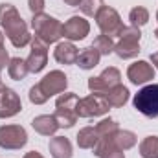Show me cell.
<instances>
[{
    "instance_id": "cell-1",
    "label": "cell",
    "mask_w": 158,
    "mask_h": 158,
    "mask_svg": "<svg viewBox=\"0 0 158 158\" xmlns=\"http://www.w3.org/2000/svg\"><path fill=\"white\" fill-rule=\"evenodd\" d=\"M0 26L4 28V35L15 48H24L31 42L28 24L13 4H0Z\"/></svg>"
},
{
    "instance_id": "cell-2",
    "label": "cell",
    "mask_w": 158,
    "mask_h": 158,
    "mask_svg": "<svg viewBox=\"0 0 158 158\" xmlns=\"http://www.w3.org/2000/svg\"><path fill=\"white\" fill-rule=\"evenodd\" d=\"M31 28L35 31V39H39L40 42H44L46 46L57 42V40L63 37V24L46 15V13H39V15H33L31 19Z\"/></svg>"
},
{
    "instance_id": "cell-3",
    "label": "cell",
    "mask_w": 158,
    "mask_h": 158,
    "mask_svg": "<svg viewBox=\"0 0 158 158\" xmlns=\"http://www.w3.org/2000/svg\"><path fill=\"white\" fill-rule=\"evenodd\" d=\"M79 98L76 94L68 92V94H61L55 101V119L59 123V127H74L76 121H77V112H76V107H77Z\"/></svg>"
},
{
    "instance_id": "cell-4",
    "label": "cell",
    "mask_w": 158,
    "mask_h": 158,
    "mask_svg": "<svg viewBox=\"0 0 158 158\" xmlns=\"http://www.w3.org/2000/svg\"><path fill=\"white\" fill-rule=\"evenodd\" d=\"M140 39H142V31L140 28L129 26L123 28L119 40L114 46V53L118 55L119 59H132L140 53Z\"/></svg>"
},
{
    "instance_id": "cell-5",
    "label": "cell",
    "mask_w": 158,
    "mask_h": 158,
    "mask_svg": "<svg viewBox=\"0 0 158 158\" xmlns=\"http://www.w3.org/2000/svg\"><path fill=\"white\" fill-rule=\"evenodd\" d=\"M132 105L138 112L147 118H158V85H147L132 99Z\"/></svg>"
},
{
    "instance_id": "cell-6",
    "label": "cell",
    "mask_w": 158,
    "mask_h": 158,
    "mask_svg": "<svg viewBox=\"0 0 158 158\" xmlns=\"http://www.w3.org/2000/svg\"><path fill=\"white\" fill-rule=\"evenodd\" d=\"M96 22H98V28L101 30V35H107V37H119L121 31H123V22H121V17L114 7H109V6H103L101 11L96 15Z\"/></svg>"
},
{
    "instance_id": "cell-7",
    "label": "cell",
    "mask_w": 158,
    "mask_h": 158,
    "mask_svg": "<svg viewBox=\"0 0 158 158\" xmlns=\"http://www.w3.org/2000/svg\"><path fill=\"white\" fill-rule=\"evenodd\" d=\"M77 118H96V116H103L109 112V103L105 101V98L101 94H90L86 98H81L76 107Z\"/></svg>"
},
{
    "instance_id": "cell-8",
    "label": "cell",
    "mask_w": 158,
    "mask_h": 158,
    "mask_svg": "<svg viewBox=\"0 0 158 158\" xmlns=\"http://www.w3.org/2000/svg\"><path fill=\"white\" fill-rule=\"evenodd\" d=\"M28 143V134L22 125H2L0 127V147L17 151Z\"/></svg>"
},
{
    "instance_id": "cell-9",
    "label": "cell",
    "mask_w": 158,
    "mask_h": 158,
    "mask_svg": "<svg viewBox=\"0 0 158 158\" xmlns=\"http://www.w3.org/2000/svg\"><path fill=\"white\" fill-rule=\"evenodd\" d=\"M37 86H39L40 92L44 94V98L50 99L52 96L61 94V92L66 90V86H68V77H66L64 72H61V70H52L50 74H46L44 77L40 79V83H37Z\"/></svg>"
},
{
    "instance_id": "cell-10",
    "label": "cell",
    "mask_w": 158,
    "mask_h": 158,
    "mask_svg": "<svg viewBox=\"0 0 158 158\" xmlns=\"http://www.w3.org/2000/svg\"><path fill=\"white\" fill-rule=\"evenodd\" d=\"M119 79H121V74H119L118 68L114 66H109L105 68L98 77H90L88 79V90L92 94H105L107 90H110L112 86L119 85Z\"/></svg>"
},
{
    "instance_id": "cell-11",
    "label": "cell",
    "mask_w": 158,
    "mask_h": 158,
    "mask_svg": "<svg viewBox=\"0 0 158 158\" xmlns=\"http://www.w3.org/2000/svg\"><path fill=\"white\" fill-rule=\"evenodd\" d=\"M20 110H22V103H20L19 94L13 88H7L2 85L0 86V119L13 118Z\"/></svg>"
},
{
    "instance_id": "cell-12",
    "label": "cell",
    "mask_w": 158,
    "mask_h": 158,
    "mask_svg": "<svg viewBox=\"0 0 158 158\" xmlns=\"http://www.w3.org/2000/svg\"><path fill=\"white\" fill-rule=\"evenodd\" d=\"M31 52L26 59L28 70L33 74H39L40 70H44L46 63H48V46L44 42H40L39 39H31Z\"/></svg>"
},
{
    "instance_id": "cell-13",
    "label": "cell",
    "mask_w": 158,
    "mask_h": 158,
    "mask_svg": "<svg viewBox=\"0 0 158 158\" xmlns=\"http://www.w3.org/2000/svg\"><path fill=\"white\" fill-rule=\"evenodd\" d=\"M90 31V24L86 19L79 17V15H74L70 17L64 24H63V37L68 39L70 42L72 40H83Z\"/></svg>"
},
{
    "instance_id": "cell-14",
    "label": "cell",
    "mask_w": 158,
    "mask_h": 158,
    "mask_svg": "<svg viewBox=\"0 0 158 158\" xmlns=\"http://www.w3.org/2000/svg\"><path fill=\"white\" fill-rule=\"evenodd\" d=\"M127 77L132 85H145L151 79H155V66L147 61H136L127 68Z\"/></svg>"
},
{
    "instance_id": "cell-15",
    "label": "cell",
    "mask_w": 158,
    "mask_h": 158,
    "mask_svg": "<svg viewBox=\"0 0 158 158\" xmlns=\"http://www.w3.org/2000/svg\"><path fill=\"white\" fill-rule=\"evenodd\" d=\"M94 155L98 158H125V153L116 145L114 138H99L94 145Z\"/></svg>"
},
{
    "instance_id": "cell-16",
    "label": "cell",
    "mask_w": 158,
    "mask_h": 158,
    "mask_svg": "<svg viewBox=\"0 0 158 158\" xmlns=\"http://www.w3.org/2000/svg\"><path fill=\"white\" fill-rule=\"evenodd\" d=\"M77 55H79V50L74 46V42H70V40L59 42L55 46V50H53V57L61 64H74L77 61Z\"/></svg>"
},
{
    "instance_id": "cell-17",
    "label": "cell",
    "mask_w": 158,
    "mask_h": 158,
    "mask_svg": "<svg viewBox=\"0 0 158 158\" xmlns=\"http://www.w3.org/2000/svg\"><path fill=\"white\" fill-rule=\"evenodd\" d=\"M31 127L39 134H42V136H53L57 132V129H61L59 123H57V119H55V116H50V114H42V116L33 118Z\"/></svg>"
},
{
    "instance_id": "cell-18",
    "label": "cell",
    "mask_w": 158,
    "mask_h": 158,
    "mask_svg": "<svg viewBox=\"0 0 158 158\" xmlns=\"http://www.w3.org/2000/svg\"><path fill=\"white\" fill-rule=\"evenodd\" d=\"M50 155L53 158H72V143L64 136H55L48 143Z\"/></svg>"
},
{
    "instance_id": "cell-19",
    "label": "cell",
    "mask_w": 158,
    "mask_h": 158,
    "mask_svg": "<svg viewBox=\"0 0 158 158\" xmlns=\"http://www.w3.org/2000/svg\"><path fill=\"white\" fill-rule=\"evenodd\" d=\"M99 59H101L99 52H98L94 46H88V48H83V50L79 52L76 64H77L79 68H83V70H92L94 66L99 64Z\"/></svg>"
},
{
    "instance_id": "cell-20",
    "label": "cell",
    "mask_w": 158,
    "mask_h": 158,
    "mask_svg": "<svg viewBox=\"0 0 158 158\" xmlns=\"http://www.w3.org/2000/svg\"><path fill=\"white\" fill-rule=\"evenodd\" d=\"M103 98L109 103V107H123L129 101V88L119 83L116 86H112L110 90H107L103 94Z\"/></svg>"
},
{
    "instance_id": "cell-21",
    "label": "cell",
    "mask_w": 158,
    "mask_h": 158,
    "mask_svg": "<svg viewBox=\"0 0 158 158\" xmlns=\"http://www.w3.org/2000/svg\"><path fill=\"white\" fill-rule=\"evenodd\" d=\"M7 74H9V77L15 79V81H22V79H26V76L30 74L26 61L20 59V57H13V59H9Z\"/></svg>"
},
{
    "instance_id": "cell-22",
    "label": "cell",
    "mask_w": 158,
    "mask_h": 158,
    "mask_svg": "<svg viewBox=\"0 0 158 158\" xmlns=\"http://www.w3.org/2000/svg\"><path fill=\"white\" fill-rule=\"evenodd\" d=\"M98 140H99V136L94 127H85L77 132V145L81 149H94Z\"/></svg>"
},
{
    "instance_id": "cell-23",
    "label": "cell",
    "mask_w": 158,
    "mask_h": 158,
    "mask_svg": "<svg viewBox=\"0 0 158 158\" xmlns=\"http://www.w3.org/2000/svg\"><path fill=\"white\" fill-rule=\"evenodd\" d=\"M142 158H158V136H147L140 143Z\"/></svg>"
},
{
    "instance_id": "cell-24",
    "label": "cell",
    "mask_w": 158,
    "mask_h": 158,
    "mask_svg": "<svg viewBox=\"0 0 158 158\" xmlns=\"http://www.w3.org/2000/svg\"><path fill=\"white\" fill-rule=\"evenodd\" d=\"M118 131H119L118 123H116L114 119H110V118L101 119V121L96 125V132H98L99 138H114Z\"/></svg>"
},
{
    "instance_id": "cell-25",
    "label": "cell",
    "mask_w": 158,
    "mask_h": 158,
    "mask_svg": "<svg viewBox=\"0 0 158 158\" xmlns=\"http://www.w3.org/2000/svg\"><path fill=\"white\" fill-rule=\"evenodd\" d=\"M114 142H116V145L121 151H127V149H131V147L136 145L138 138H136V134L132 131H118L116 136H114Z\"/></svg>"
},
{
    "instance_id": "cell-26",
    "label": "cell",
    "mask_w": 158,
    "mask_h": 158,
    "mask_svg": "<svg viewBox=\"0 0 158 158\" xmlns=\"http://www.w3.org/2000/svg\"><path fill=\"white\" fill-rule=\"evenodd\" d=\"M129 20H131V26L134 28H140V26H145L149 22V11L143 7V6H136L131 9L129 13Z\"/></svg>"
},
{
    "instance_id": "cell-27",
    "label": "cell",
    "mask_w": 158,
    "mask_h": 158,
    "mask_svg": "<svg viewBox=\"0 0 158 158\" xmlns=\"http://www.w3.org/2000/svg\"><path fill=\"white\" fill-rule=\"evenodd\" d=\"M92 46L99 52V55H110L112 52H114V40L110 39V37H107V35H98L94 42H92Z\"/></svg>"
},
{
    "instance_id": "cell-28",
    "label": "cell",
    "mask_w": 158,
    "mask_h": 158,
    "mask_svg": "<svg viewBox=\"0 0 158 158\" xmlns=\"http://www.w3.org/2000/svg\"><path fill=\"white\" fill-rule=\"evenodd\" d=\"M103 6H105L103 0H83L79 7H81V11H83L86 17H94V19H96V15L101 11Z\"/></svg>"
},
{
    "instance_id": "cell-29",
    "label": "cell",
    "mask_w": 158,
    "mask_h": 158,
    "mask_svg": "<svg viewBox=\"0 0 158 158\" xmlns=\"http://www.w3.org/2000/svg\"><path fill=\"white\" fill-rule=\"evenodd\" d=\"M30 101H31L33 105H42V103H46L48 99L44 98V94L39 90V86L33 85V86L30 88Z\"/></svg>"
},
{
    "instance_id": "cell-30",
    "label": "cell",
    "mask_w": 158,
    "mask_h": 158,
    "mask_svg": "<svg viewBox=\"0 0 158 158\" xmlns=\"http://www.w3.org/2000/svg\"><path fill=\"white\" fill-rule=\"evenodd\" d=\"M28 7L33 15H39L44 11V0H28Z\"/></svg>"
},
{
    "instance_id": "cell-31",
    "label": "cell",
    "mask_w": 158,
    "mask_h": 158,
    "mask_svg": "<svg viewBox=\"0 0 158 158\" xmlns=\"http://www.w3.org/2000/svg\"><path fill=\"white\" fill-rule=\"evenodd\" d=\"M7 64H9V55H7V50H6V48H0V70H4Z\"/></svg>"
},
{
    "instance_id": "cell-32",
    "label": "cell",
    "mask_w": 158,
    "mask_h": 158,
    "mask_svg": "<svg viewBox=\"0 0 158 158\" xmlns=\"http://www.w3.org/2000/svg\"><path fill=\"white\" fill-rule=\"evenodd\" d=\"M24 158H44L40 153H37V151H30V153H26L24 155Z\"/></svg>"
},
{
    "instance_id": "cell-33",
    "label": "cell",
    "mask_w": 158,
    "mask_h": 158,
    "mask_svg": "<svg viewBox=\"0 0 158 158\" xmlns=\"http://www.w3.org/2000/svg\"><path fill=\"white\" fill-rule=\"evenodd\" d=\"M66 6H72V7H76V6H81V2L83 0H63Z\"/></svg>"
},
{
    "instance_id": "cell-34",
    "label": "cell",
    "mask_w": 158,
    "mask_h": 158,
    "mask_svg": "<svg viewBox=\"0 0 158 158\" xmlns=\"http://www.w3.org/2000/svg\"><path fill=\"white\" fill-rule=\"evenodd\" d=\"M151 63H153V66L158 70V52H155V53H151Z\"/></svg>"
},
{
    "instance_id": "cell-35",
    "label": "cell",
    "mask_w": 158,
    "mask_h": 158,
    "mask_svg": "<svg viewBox=\"0 0 158 158\" xmlns=\"http://www.w3.org/2000/svg\"><path fill=\"white\" fill-rule=\"evenodd\" d=\"M0 48H4V33L0 31Z\"/></svg>"
},
{
    "instance_id": "cell-36",
    "label": "cell",
    "mask_w": 158,
    "mask_h": 158,
    "mask_svg": "<svg viewBox=\"0 0 158 158\" xmlns=\"http://www.w3.org/2000/svg\"><path fill=\"white\" fill-rule=\"evenodd\" d=\"M155 37H156V39H158V28H156V30H155Z\"/></svg>"
},
{
    "instance_id": "cell-37",
    "label": "cell",
    "mask_w": 158,
    "mask_h": 158,
    "mask_svg": "<svg viewBox=\"0 0 158 158\" xmlns=\"http://www.w3.org/2000/svg\"><path fill=\"white\" fill-rule=\"evenodd\" d=\"M156 20H158V11H156Z\"/></svg>"
},
{
    "instance_id": "cell-38",
    "label": "cell",
    "mask_w": 158,
    "mask_h": 158,
    "mask_svg": "<svg viewBox=\"0 0 158 158\" xmlns=\"http://www.w3.org/2000/svg\"><path fill=\"white\" fill-rule=\"evenodd\" d=\"M0 86H2V81H0Z\"/></svg>"
}]
</instances>
